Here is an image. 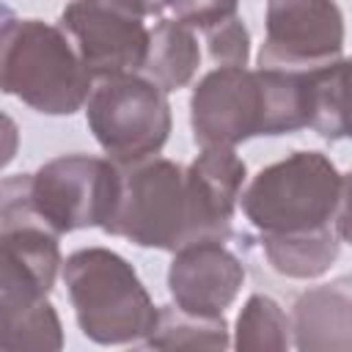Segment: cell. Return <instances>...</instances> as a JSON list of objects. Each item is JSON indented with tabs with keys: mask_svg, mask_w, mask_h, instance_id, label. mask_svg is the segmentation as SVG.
<instances>
[{
	"mask_svg": "<svg viewBox=\"0 0 352 352\" xmlns=\"http://www.w3.org/2000/svg\"><path fill=\"white\" fill-rule=\"evenodd\" d=\"M58 25L69 33L94 80L132 74L146 63L151 44L146 16L118 0H72Z\"/></svg>",
	"mask_w": 352,
	"mask_h": 352,
	"instance_id": "9",
	"label": "cell"
},
{
	"mask_svg": "<svg viewBox=\"0 0 352 352\" xmlns=\"http://www.w3.org/2000/svg\"><path fill=\"white\" fill-rule=\"evenodd\" d=\"M201 66V44L195 28L173 16H160L151 30V44L140 74L154 80L165 94L192 82Z\"/></svg>",
	"mask_w": 352,
	"mask_h": 352,
	"instance_id": "15",
	"label": "cell"
},
{
	"mask_svg": "<svg viewBox=\"0 0 352 352\" xmlns=\"http://www.w3.org/2000/svg\"><path fill=\"white\" fill-rule=\"evenodd\" d=\"M85 121L113 162L160 154L173 126L168 94L140 72L96 80L85 102Z\"/></svg>",
	"mask_w": 352,
	"mask_h": 352,
	"instance_id": "7",
	"label": "cell"
},
{
	"mask_svg": "<svg viewBox=\"0 0 352 352\" xmlns=\"http://www.w3.org/2000/svg\"><path fill=\"white\" fill-rule=\"evenodd\" d=\"M311 129L324 140H352V58H338L311 72Z\"/></svg>",
	"mask_w": 352,
	"mask_h": 352,
	"instance_id": "16",
	"label": "cell"
},
{
	"mask_svg": "<svg viewBox=\"0 0 352 352\" xmlns=\"http://www.w3.org/2000/svg\"><path fill=\"white\" fill-rule=\"evenodd\" d=\"M63 286L80 333L102 346L146 341L160 319L135 267L110 248H80L63 267Z\"/></svg>",
	"mask_w": 352,
	"mask_h": 352,
	"instance_id": "2",
	"label": "cell"
},
{
	"mask_svg": "<svg viewBox=\"0 0 352 352\" xmlns=\"http://www.w3.org/2000/svg\"><path fill=\"white\" fill-rule=\"evenodd\" d=\"M300 352H352V275L305 289L292 305Z\"/></svg>",
	"mask_w": 352,
	"mask_h": 352,
	"instance_id": "13",
	"label": "cell"
},
{
	"mask_svg": "<svg viewBox=\"0 0 352 352\" xmlns=\"http://www.w3.org/2000/svg\"><path fill=\"white\" fill-rule=\"evenodd\" d=\"M231 346L239 352H283L294 346L292 314L270 294H250L236 316Z\"/></svg>",
	"mask_w": 352,
	"mask_h": 352,
	"instance_id": "17",
	"label": "cell"
},
{
	"mask_svg": "<svg viewBox=\"0 0 352 352\" xmlns=\"http://www.w3.org/2000/svg\"><path fill=\"white\" fill-rule=\"evenodd\" d=\"M248 182V168L236 148L206 146L184 168L187 187V242L231 236V220Z\"/></svg>",
	"mask_w": 352,
	"mask_h": 352,
	"instance_id": "12",
	"label": "cell"
},
{
	"mask_svg": "<svg viewBox=\"0 0 352 352\" xmlns=\"http://www.w3.org/2000/svg\"><path fill=\"white\" fill-rule=\"evenodd\" d=\"M162 11H170L173 19L187 22L195 30H206L236 14L239 0H160Z\"/></svg>",
	"mask_w": 352,
	"mask_h": 352,
	"instance_id": "21",
	"label": "cell"
},
{
	"mask_svg": "<svg viewBox=\"0 0 352 352\" xmlns=\"http://www.w3.org/2000/svg\"><path fill=\"white\" fill-rule=\"evenodd\" d=\"M204 41L209 47V60L214 66H248L250 60V30L248 25L234 14L206 30Z\"/></svg>",
	"mask_w": 352,
	"mask_h": 352,
	"instance_id": "20",
	"label": "cell"
},
{
	"mask_svg": "<svg viewBox=\"0 0 352 352\" xmlns=\"http://www.w3.org/2000/svg\"><path fill=\"white\" fill-rule=\"evenodd\" d=\"M333 226H336V234L341 236V242L352 245V170L341 173V198H338Z\"/></svg>",
	"mask_w": 352,
	"mask_h": 352,
	"instance_id": "22",
	"label": "cell"
},
{
	"mask_svg": "<svg viewBox=\"0 0 352 352\" xmlns=\"http://www.w3.org/2000/svg\"><path fill=\"white\" fill-rule=\"evenodd\" d=\"M341 173L322 151H292L264 165L242 190L239 209L258 234H294L333 226Z\"/></svg>",
	"mask_w": 352,
	"mask_h": 352,
	"instance_id": "4",
	"label": "cell"
},
{
	"mask_svg": "<svg viewBox=\"0 0 352 352\" xmlns=\"http://www.w3.org/2000/svg\"><path fill=\"white\" fill-rule=\"evenodd\" d=\"M344 14L336 0H267L264 69H319L344 52Z\"/></svg>",
	"mask_w": 352,
	"mask_h": 352,
	"instance_id": "10",
	"label": "cell"
},
{
	"mask_svg": "<svg viewBox=\"0 0 352 352\" xmlns=\"http://www.w3.org/2000/svg\"><path fill=\"white\" fill-rule=\"evenodd\" d=\"M118 162L94 154H60L33 173L6 176L0 190L16 195L55 234L104 228L118 198Z\"/></svg>",
	"mask_w": 352,
	"mask_h": 352,
	"instance_id": "5",
	"label": "cell"
},
{
	"mask_svg": "<svg viewBox=\"0 0 352 352\" xmlns=\"http://www.w3.org/2000/svg\"><path fill=\"white\" fill-rule=\"evenodd\" d=\"M124 6H129L132 11H138L140 16H162V6L160 0H118Z\"/></svg>",
	"mask_w": 352,
	"mask_h": 352,
	"instance_id": "23",
	"label": "cell"
},
{
	"mask_svg": "<svg viewBox=\"0 0 352 352\" xmlns=\"http://www.w3.org/2000/svg\"><path fill=\"white\" fill-rule=\"evenodd\" d=\"M258 245L278 275L294 280H311L324 275L336 264L341 250V236L336 234V226H324L294 234H261Z\"/></svg>",
	"mask_w": 352,
	"mask_h": 352,
	"instance_id": "14",
	"label": "cell"
},
{
	"mask_svg": "<svg viewBox=\"0 0 352 352\" xmlns=\"http://www.w3.org/2000/svg\"><path fill=\"white\" fill-rule=\"evenodd\" d=\"M118 198L104 234L129 239L138 248L176 250L187 236L184 168L168 157L118 162Z\"/></svg>",
	"mask_w": 352,
	"mask_h": 352,
	"instance_id": "6",
	"label": "cell"
},
{
	"mask_svg": "<svg viewBox=\"0 0 352 352\" xmlns=\"http://www.w3.org/2000/svg\"><path fill=\"white\" fill-rule=\"evenodd\" d=\"M143 344L148 349H226L231 346V336L223 316L190 314L170 302L160 305L157 327Z\"/></svg>",
	"mask_w": 352,
	"mask_h": 352,
	"instance_id": "18",
	"label": "cell"
},
{
	"mask_svg": "<svg viewBox=\"0 0 352 352\" xmlns=\"http://www.w3.org/2000/svg\"><path fill=\"white\" fill-rule=\"evenodd\" d=\"M242 258L223 239H195L173 250L168 267L170 300L201 316H223L245 283Z\"/></svg>",
	"mask_w": 352,
	"mask_h": 352,
	"instance_id": "11",
	"label": "cell"
},
{
	"mask_svg": "<svg viewBox=\"0 0 352 352\" xmlns=\"http://www.w3.org/2000/svg\"><path fill=\"white\" fill-rule=\"evenodd\" d=\"M94 82L60 25L6 16L0 38L3 94L44 116H72L85 107Z\"/></svg>",
	"mask_w": 352,
	"mask_h": 352,
	"instance_id": "3",
	"label": "cell"
},
{
	"mask_svg": "<svg viewBox=\"0 0 352 352\" xmlns=\"http://www.w3.org/2000/svg\"><path fill=\"white\" fill-rule=\"evenodd\" d=\"M60 234L44 226L16 195L0 190V311L50 297L60 258Z\"/></svg>",
	"mask_w": 352,
	"mask_h": 352,
	"instance_id": "8",
	"label": "cell"
},
{
	"mask_svg": "<svg viewBox=\"0 0 352 352\" xmlns=\"http://www.w3.org/2000/svg\"><path fill=\"white\" fill-rule=\"evenodd\" d=\"M60 346H63V327L50 300L14 311H0L3 352H58Z\"/></svg>",
	"mask_w": 352,
	"mask_h": 352,
	"instance_id": "19",
	"label": "cell"
},
{
	"mask_svg": "<svg viewBox=\"0 0 352 352\" xmlns=\"http://www.w3.org/2000/svg\"><path fill=\"white\" fill-rule=\"evenodd\" d=\"M314 69L214 66L190 94L195 146H231L311 126Z\"/></svg>",
	"mask_w": 352,
	"mask_h": 352,
	"instance_id": "1",
	"label": "cell"
}]
</instances>
